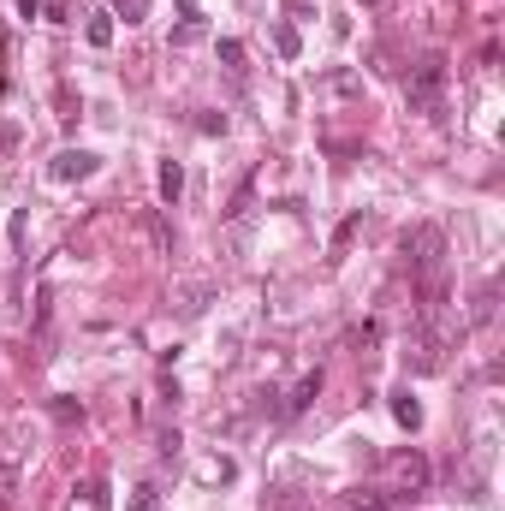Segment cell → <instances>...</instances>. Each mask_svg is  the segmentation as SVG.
<instances>
[{
    "label": "cell",
    "mask_w": 505,
    "mask_h": 511,
    "mask_svg": "<svg viewBox=\"0 0 505 511\" xmlns=\"http://www.w3.org/2000/svg\"><path fill=\"white\" fill-rule=\"evenodd\" d=\"M405 268H410V279L422 286V310L434 315L440 303H446V232L434 226V220H416L405 232Z\"/></svg>",
    "instance_id": "obj_1"
},
{
    "label": "cell",
    "mask_w": 505,
    "mask_h": 511,
    "mask_svg": "<svg viewBox=\"0 0 505 511\" xmlns=\"http://www.w3.org/2000/svg\"><path fill=\"white\" fill-rule=\"evenodd\" d=\"M440 90H446V59H422L405 83V96H410L416 114H440Z\"/></svg>",
    "instance_id": "obj_2"
},
{
    "label": "cell",
    "mask_w": 505,
    "mask_h": 511,
    "mask_svg": "<svg viewBox=\"0 0 505 511\" xmlns=\"http://www.w3.org/2000/svg\"><path fill=\"white\" fill-rule=\"evenodd\" d=\"M48 173H54V178H90V173H96V155H90V149H59Z\"/></svg>",
    "instance_id": "obj_3"
},
{
    "label": "cell",
    "mask_w": 505,
    "mask_h": 511,
    "mask_svg": "<svg viewBox=\"0 0 505 511\" xmlns=\"http://www.w3.org/2000/svg\"><path fill=\"white\" fill-rule=\"evenodd\" d=\"M315 398H321V369H310V374H304V381L292 387V398H286V411H292V416H304V411L315 405Z\"/></svg>",
    "instance_id": "obj_4"
},
{
    "label": "cell",
    "mask_w": 505,
    "mask_h": 511,
    "mask_svg": "<svg viewBox=\"0 0 505 511\" xmlns=\"http://www.w3.org/2000/svg\"><path fill=\"white\" fill-rule=\"evenodd\" d=\"M387 464H392V476H398L405 488H422V482H428V464H422L416 452H392Z\"/></svg>",
    "instance_id": "obj_5"
},
{
    "label": "cell",
    "mask_w": 505,
    "mask_h": 511,
    "mask_svg": "<svg viewBox=\"0 0 505 511\" xmlns=\"http://www.w3.org/2000/svg\"><path fill=\"white\" fill-rule=\"evenodd\" d=\"M351 511H398V499L387 488H357L351 493Z\"/></svg>",
    "instance_id": "obj_6"
},
{
    "label": "cell",
    "mask_w": 505,
    "mask_h": 511,
    "mask_svg": "<svg viewBox=\"0 0 505 511\" xmlns=\"http://www.w3.org/2000/svg\"><path fill=\"white\" fill-rule=\"evenodd\" d=\"M392 416H398L405 428H422V405H416L410 393H392Z\"/></svg>",
    "instance_id": "obj_7"
},
{
    "label": "cell",
    "mask_w": 505,
    "mask_h": 511,
    "mask_svg": "<svg viewBox=\"0 0 505 511\" xmlns=\"http://www.w3.org/2000/svg\"><path fill=\"white\" fill-rule=\"evenodd\" d=\"M178 191H185V173H178V161H161V197L178 202Z\"/></svg>",
    "instance_id": "obj_8"
},
{
    "label": "cell",
    "mask_w": 505,
    "mask_h": 511,
    "mask_svg": "<svg viewBox=\"0 0 505 511\" xmlns=\"http://www.w3.org/2000/svg\"><path fill=\"white\" fill-rule=\"evenodd\" d=\"M114 19H125V24H143V19H149V0H114Z\"/></svg>",
    "instance_id": "obj_9"
},
{
    "label": "cell",
    "mask_w": 505,
    "mask_h": 511,
    "mask_svg": "<svg viewBox=\"0 0 505 511\" xmlns=\"http://www.w3.org/2000/svg\"><path fill=\"white\" fill-rule=\"evenodd\" d=\"M90 42H96V48L114 42V12H96V19H90Z\"/></svg>",
    "instance_id": "obj_10"
},
{
    "label": "cell",
    "mask_w": 505,
    "mask_h": 511,
    "mask_svg": "<svg viewBox=\"0 0 505 511\" xmlns=\"http://www.w3.org/2000/svg\"><path fill=\"white\" fill-rule=\"evenodd\" d=\"M273 42H280V54H286V59L297 54V30H292V24H273Z\"/></svg>",
    "instance_id": "obj_11"
},
{
    "label": "cell",
    "mask_w": 505,
    "mask_h": 511,
    "mask_svg": "<svg viewBox=\"0 0 505 511\" xmlns=\"http://www.w3.org/2000/svg\"><path fill=\"white\" fill-rule=\"evenodd\" d=\"M220 59H226V66L238 72V66H244V48H238V42H220Z\"/></svg>",
    "instance_id": "obj_12"
},
{
    "label": "cell",
    "mask_w": 505,
    "mask_h": 511,
    "mask_svg": "<svg viewBox=\"0 0 505 511\" xmlns=\"http://www.w3.org/2000/svg\"><path fill=\"white\" fill-rule=\"evenodd\" d=\"M131 511H155V488H137V499H131Z\"/></svg>",
    "instance_id": "obj_13"
},
{
    "label": "cell",
    "mask_w": 505,
    "mask_h": 511,
    "mask_svg": "<svg viewBox=\"0 0 505 511\" xmlns=\"http://www.w3.org/2000/svg\"><path fill=\"white\" fill-rule=\"evenodd\" d=\"M36 6H42V0H19V12H24V19H36Z\"/></svg>",
    "instance_id": "obj_14"
}]
</instances>
